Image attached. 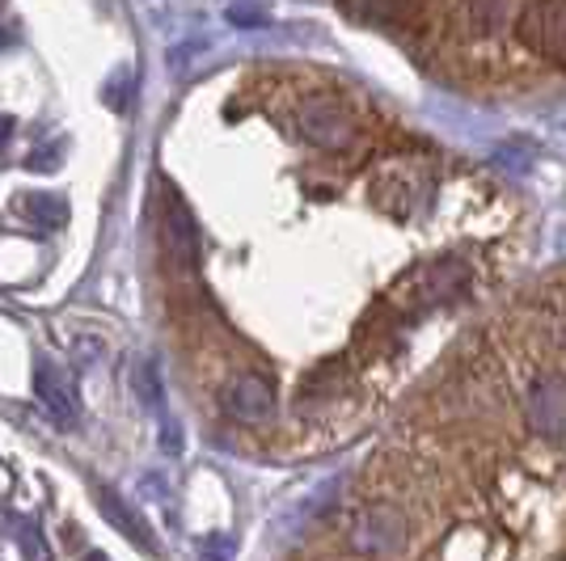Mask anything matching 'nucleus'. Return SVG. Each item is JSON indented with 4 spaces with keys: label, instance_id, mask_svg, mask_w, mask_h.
<instances>
[{
    "label": "nucleus",
    "instance_id": "nucleus-1",
    "mask_svg": "<svg viewBox=\"0 0 566 561\" xmlns=\"http://www.w3.org/2000/svg\"><path fill=\"white\" fill-rule=\"evenodd\" d=\"M287 127L317 152H352L364 140V123L343 94H292L287 97Z\"/></svg>",
    "mask_w": 566,
    "mask_h": 561
},
{
    "label": "nucleus",
    "instance_id": "nucleus-2",
    "mask_svg": "<svg viewBox=\"0 0 566 561\" xmlns=\"http://www.w3.org/2000/svg\"><path fill=\"white\" fill-rule=\"evenodd\" d=\"M431 165L415 161V157H389L373 169V182H368V194H373V208L385 211L389 220L398 224H410L419 211L427 208L431 199Z\"/></svg>",
    "mask_w": 566,
    "mask_h": 561
},
{
    "label": "nucleus",
    "instance_id": "nucleus-3",
    "mask_svg": "<svg viewBox=\"0 0 566 561\" xmlns=\"http://www.w3.org/2000/svg\"><path fill=\"white\" fill-rule=\"evenodd\" d=\"M520 419L549 447H566V375L537 372L520 393Z\"/></svg>",
    "mask_w": 566,
    "mask_h": 561
},
{
    "label": "nucleus",
    "instance_id": "nucleus-4",
    "mask_svg": "<svg viewBox=\"0 0 566 561\" xmlns=\"http://www.w3.org/2000/svg\"><path fill=\"white\" fill-rule=\"evenodd\" d=\"M512 25L520 47L566 72V0H528Z\"/></svg>",
    "mask_w": 566,
    "mask_h": 561
},
{
    "label": "nucleus",
    "instance_id": "nucleus-5",
    "mask_svg": "<svg viewBox=\"0 0 566 561\" xmlns=\"http://www.w3.org/2000/svg\"><path fill=\"white\" fill-rule=\"evenodd\" d=\"M220 410L241 426H262L275 414V384L259 372H237L224 389H220Z\"/></svg>",
    "mask_w": 566,
    "mask_h": 561
},
{
    "label": "nucleus",
    "instance_id": "nucleus-6",
    "mask_svg": "<svg viewBox=\"0 0 566 561\" xmlns=\"http://www.w3.org/2000/svg\"><path fill=\"white\" fill-rule=\"evenodd\" d=\"M166 250L178 262V271H195L199 257H203L199 224H195V215H190L187 203L174 190H166Z\"/></svg>",
    "mask_w": 566,
    "mask_h": 561
},
{
    "label": "nucleus",
    "instance_id": "nucleus-7",
    "mask_svg": "<svg viewBox=\"0 0 566 561\" xmlns=\"http://www.w3.org/2000/svg\"><path fill=\"white\" fill-rule=\"evenodd\" d=\"M34 398L43 401V410H48L55 422H64V426H72V422L81 419L69 375L60 372L55 363H39V368H34Z\"/></svg>",
    "mask_w": 566,
    "mask_h": 561
},
{
    "label": "nucleus",
    "instance_id": "nucleus-8",
    "mask_svg": "<svg viewBox=\"0 0 566 561\" xmlns=\"http://www.w3.org/2000/svg\"><path fill=\"white\" fill-rule=\"evenodd\" d=\"M97 507H102V511L111 515V523H115V528L123 532V537L140 540L144 549H153V537H148V528H144L140 519H136V515L127 511V507H123V498H118V494L102 490V494H97Z\"/></svg>",
    "mask_w": 566,
    "mask_h": 561
},
{
    "label": "nucleus",
    "instance_id": "nucleus-9",
    "mask_svg": "<svg viewBox=\"0 0 566 561\" xmlns=\"http://www.w3.org/2000/svg\"><path fill=\"white\" fill-rule=\"evenodd\" d=\"M25 215H30L39 229L55 233V229L69 224V203H64L60 194H30V199H25Z\"/></svg>",
    "mask_w": 566,
    "mask_h": 561
},
{
    "label": "nucleus",
    "instance_id": "nucleus-10",
    "mask_svg": "<svg viewBox=\"0 0 566 561\" xmlns=\"http://www.w3.org/2000/svg\"><path fill=\"white\" fill-rule=\"evenodd\" d=\"M9 136H13V118H9V115H0V148L9 144Z\"/></svg>",
    "mask_w": 566,
    "mask_h": 561
}]
</instances>
